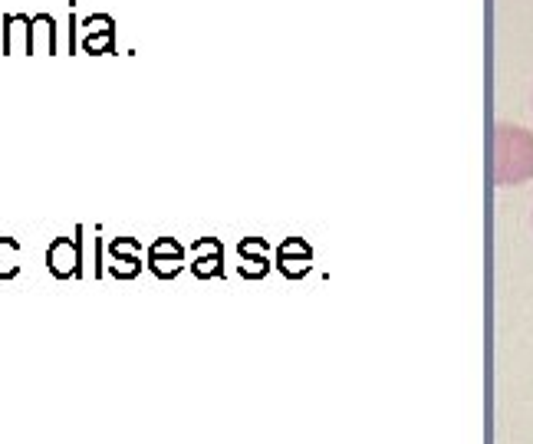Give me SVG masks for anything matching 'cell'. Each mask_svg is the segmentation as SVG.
Returning a JSON list of instances; mask_svg holds the SVG:
<instances>
[{
    "mask_svg": "<svg viewBox=\"0 0 533 444\" xmlns=\"http://www.w3.org/2000/svg\"><path fill=\"white\" fill-rule=\"evenodd\" d=\"M79 267H83V227H79V241L56 237L47 247V270L56 280H73Z\"/></svg>",
    "mask_w": 533,
    "mask_h": 444,
    "instance_id": "2",
    "label": "cell"
},
{
    "mask_svg": "<svg viewBox=\"0 0 533 444\" xmlns=\"http://www.w3.org/2000/svg\"><path fill=\"white\" fill-rule=\"evenodd\" d=\"M96 33H116V20L109 14H93L83 20V37H96Z\"/></svg>",
    "mask_w": 533,
    "mask_h": 444,
    "instance_id": "9",
    "label": "cell"
},
{
    "mask_svg": "<svg viewBox=\"0 0 533 444\" xmlns=\"http://www.w3.org/2000/svg\"><path fill=\"white\" fill-rule=\"evenodd\" d=\"M241 257H257V260H264V257H267L264 241H244V244H241Z\"/></svg>",
    "mask_w": 533,
    "mask_h": 444,
    "instance_id": "14",
    "label": "cell"
},
{
    "mask_svg": "<svg viewBox=\"0 0 533 444\" xmlns=\"http://www.w3.org/2000/svg\"><path fill=\"white\" fill-rule=\"evenodd\" d=\"M530 224H533V214H530Z\"/></svg>",
    "mask_w": 533,
    "mask_h": 444,
    "instance_id": "17",
    "label": "cell"
},
{
    "mask_svg": "<svg viewBox=\"0 0 533 444\" xmlns=\"http://www.w3.org/2000/svg\"><path fill=\"white\" fill-rule=\"evenodd\" d=\"M218 250H221V244H218V241H195V244H191V254H195V257L218 254Z\"/></svg>",
    "mask_w": 533,
    "mask_h": 444,
    "instance_id": "15",
    "label": "cell"
},
{
    "mask_svg": "<svg viewBox=\"0 0 533 444\" xmlns=\"http://www.w3.org/2000/svg\"><path fill=\"white\" fill-rule=\"evenodd\" d=\"M191 273H195L198 280L221 277V250H218V254H204V257H195V264H191Z\"/></svg>",
    "mask_w": 533,
    "mask_h": 444,
    "instance_id": "8",
    "label": "cell"
},
{
    "mask_svg": "<svg viewBox=\"0 0 533 444\" xmlns=\"http://www.w3.org/2000/svg\"><path fill=\"white\" fill-rule=\"evenodd\" d=\"M112 47H116V37H112V33H96V37H83V50L93 53V56L112 53Z\"/></svg>",
    "mask_w": 533,
    "mask_h": 444,
    "instance_id": "12",
    "label": "cell"
},
{
    "mask_svg": "<svg viewBox=\"0 0 533 444\" xmlns=\"http://www.w3.org/2000/svg\"><path fill=\"white\" fill-rule=\"evenodd\" d=\"M181 267H185V260H178V257H149V270L155 273L158 280H172V277H178Z\"/></svg>",
    "mask_w": 533,
    "mask_h": 444,
    "instance_id": "7",
    "label": "cell"
},
{
    "mask_svg": "<svg viewBox=\"0 0 533 444\" xmlns=\"http://www.w3.org/2000/svg\"><path fill=\"white\" fill-rule=\"evenodd\" d=\"M139 254H142L139 237H116V241H109V257H139Z\"/></svg>",
    "mask_w": 533,
    "mask_h": 444,
    "instance_id": "11",
    "label": "cell"
},
{
    "mask_svg": "<svg viewBox=\"0 0 533 444\" xmlns=\"http://www.w3.org/2000/svg\"><path fill=\"white\" fill-rule=\"evenodd\" d=\"M20 273V244L14 237H0V280H14Z\"/></svg>",
    "mask_w": 533,
    "mask_h": 444,
    "instance_id": "5",
    "label": "cell"
},
{
    "mask_svg": "<svg viewBox=\"0 0 533 444\" xmlns=\"http://www.w3.org/2000/svg\"><path fill=\"white\" fill-rule=\"evenodd\" d=\"M30 20L27 14L4 17V53H30Z\"/></svg>",
    "mask_w": 533,
    "mask_h": 444,
    "instance_id": "3",
    "label": "cell"
},
{
    "mask_svg": "<svg viewBox=\"0 0 533 444\" xmlns=\"http://www.w3.org/2000/svg\"><path fill=\"white\" fill-rule=\"evenodd\" d=\"M30 53L56 56V20L50 14H37L30 20Z\"/></svg>",
    "mask_w": 533,
    "mask_h": 444,
    "instance_id": "4",
    "label": "cell"
},
{
    "mask_svg": "<svg viewBox=\"0 0 533 444\" xmlns=\"http://www.w3.org/2000/svg\"><path fill=\"white\" fill-rule=\"evenodd\" d=\"M491 178L497 188H517L533 178V132L524 125L501 122L494 129Z\"/></svg>",
    "mask_w": 533,
    "mask_h": 444,
    "instance_id": "1",
    "label": "cell"
},
{
    "mask_svg": "<svg viewBox=\"0 0 533 444\" xmlns=\"http://www.w3.org/2000/svg\"><path fill=\"white\" fill-rule=\"evenodd\" d=\"M530 106H533V93H530Z\"/></svg>",
    "mask_w": 533,
    "mask_h": 444,
    "instance_id": "16",
    "label": "cell"
},
{
    "mask_svg": "<svg viewBox=\"0 0 533 444\" xmlns=\"http://www.w3.org/2000/svg\"><path fill=\"white\" fill-rule=\"evenodd\" d=\"M142 260L139 257H112V264H109V273L116 280H135L142 273Z\"/></svg>",
    "mask_w": 533,
    "mask_h": 444,
    "instance_id": "6",
    "label": "cell"
},
{
    "mask_svg": "<svg viewBox=\"0 0 533 444\" xmlns=\"http://www.w3.org/2000/svg\"><path fill=\"white\" fill-rule=\"evenodd\" d=\"M149 257H178V260H185V247H181L175 237H158V241L149 247Z\"/></svg>",
    "mask_w": 533,
    "mask_h": 444,
    "instance_id": "10",
    "label": "cell"
},
{
    "mask_svg": "<svg viewBox=\"0 0 533 444\" xmlns=\"http://www.w3.org/2000/svg\"><path fill=\"white\" fill-rule=\"evenodd\" d=\"M241 270H244V277H264V273H267V264H264V260H257V257H244Z\"/></svg>",
    "mask_w": 533,
    "mask_h": 444,
    "instance_id": "13",
    "label": "cell"
}]
</instances>
